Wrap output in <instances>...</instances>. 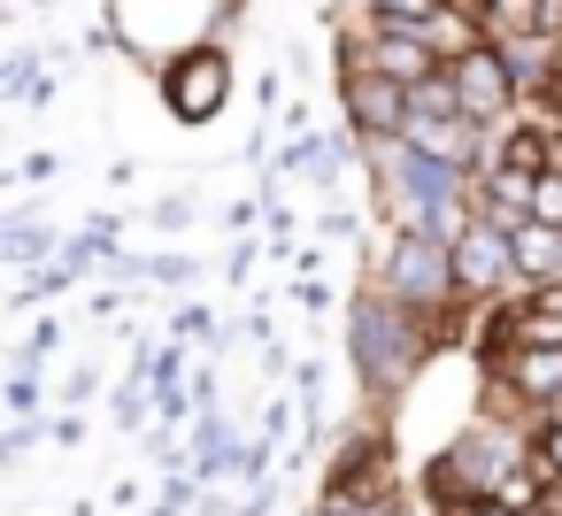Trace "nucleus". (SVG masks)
<instances>
[{
	"label": "nucleus",
	"instance_id": "f8f14e48",
	"mask_svg": "<svg viewBox=\"0 0 562 516\" xmlns=\"http://www.w3.org/2000/svg\"><path fill=\"white\" fill-rule=\"evenodd\" d=\"M554 508H562V485H554Z\"/></svg>",
	"mask_w": 562,
	"mask_h": 516
},
{
	"label": "nucleus",
	"instance_id": "39448f33",
	"mask_svg": "<svg viewBox=\"0 0 562 516\" xmlns=\"http://www.w3.org/2000/svg\"><path fill=\"white\" fill-rule=\"evenodd\" d=\"M347 109H355V124H362L378 147L408 132V86H393V78H378V70H347Z\"/></svg>",
	"mask_w": 562,
	"mask_h": 516
},
{
	"label": "nucleus",
	"instance_id": "423d86ee",
	"mask_svg": "<svg viewBox=\"0 0 562 516\" xmlns=\"http://www.w3.org/2000/svg\"><path fill=\"white\" fill-rule=\"evenodd\" d=\"M224 86H232L224 55H216V47H193V55L170 70V109H178V116H216Z\"/></svg>",
	"mask_w": 562,
	"mask_h": 516
},
{
	"label": "nucleus",
	"instance_id": "9b49d317",
	"mask_svg": "<svg viewBox=\"0 0 562 516\" xmlns=\"http://www.w3.org/2000/svg\"><path fill=\"white\" fill-rule=\"evenodd\" d=\"M554 116H562V78H554Z\"/></svg>",
	"mask_w": 562,
	"mask_h": 516
},
{
	"label": "nucleus",
	"instance_id": "1a4fd4ad",
	"mask_svg": "<svg viewBox=\"0 0 562 516\" xmlns=\"http://www.w3.org/2000/svg\"><path fill=\"white\" fill-rule=\"evenodd\" d=\"M9 408H16V424H32V416H40V378H32V370H16V385H9Z\"/></svg>",
	"mask_w": 562,
	"mask_h": 516
},
{
	"label": "nucleus",
	"instance_id": "0eeeda50",
	"mask_svg": "<svg viewBox=\"0 0 562 516\" xmlns=\"http://www.w3.org/2000/svg\"><path fill=\"white\" fill-rule=\"evenodd\" d=\"M524 439H531V462L547 470V485H562V416H524Z\"/></svg>",
	"mask_w": 562,
	"mask_h": 516
},
{
	"label": "nucleus",
	"instance_id": "6e6552de",
	"mask_svg": "<svg viewBox=\"0 0 562 516\" xmlns=\"http://www.w3.org/2000/svg\"><path fill=\"white\" fill-rule=\"evenodd\" d=\"M493 40H516V32H539V0H493V16H485Z\"/></svg>",
	"mask_w": 562,
	"mask_h": 516
},
{
	"label": "nucleus",
	"instance_id": "20e7f679",
	"mask_svg": "<svg viewBox=\"0 0 562 516\" xmlns=\"http://www.w3.org/2000/svg\"><path fill=\"white\" fill-rule=\"evenodd\" d=\"M447 78H454V101H462V116L477 124V132H493L508 109H516V93H524V78H516V63L485 40L477 55H462V63H447Z\"/></svg>",
	"mask_w": 562,
	"mask_h": 516
},
{
	"label": "nucleus",
	"instance_id": "9d476101",
	"mask_svg": "<svg viewBox=\"0 0 562 516\" xmlns=\"http://www.w3.org/2000/svg\"><path fill=\"white\" fill-rule=\"evenodd\" d=\"M531 516H562V508H554V501H547V508H531Z\"/></svg>",
	"mask_w": 562,
	"mask_h": 516
},
{
	"label": "nucleus",
	"instance_id": "f257e3e1",
	"mask_svg": "<svg viewBox=\"0 0 562 516\" xmlns=\"http://www.w3.org/2000/svg\"><path fill=\"white\" fill-rule=\"evenodd\" d=\"M447 324H454V316H424V309H401L385 285H362V293H355V324H347L362 393H370V401H401Z\"/></svg>",
	"mask_w": 562,
	"mask_h": 516
},
{
	"label": "nucleus",
	"instance_id": "f03ea898",
	"mask_svg": "<svg viewBox=\"0 0 562 516\" xmlns=\"http://www.w3.org/2000/svg\"><path fill=\"white\" fill-rule=\"evenodd\" d=\"M378 285H385L401 309L454 316V309H462V285H454V239H447V232H431V224H416V232H393Z\"/></svg>",
	"mask_w": 562,
	"mask_h": 516
},
{
	"label": "nucleus",
	"instance_id": "7ed1b4c3",
	"mask_svg": "<svg viewBox=\"0 0 562 516\" xmlns=\"http://www.w3.org/2000/svg\"><path fill=\"white\" fill-rule=\"evenodd\" d=\"M454 285H462V301H470V309H477V301H508V293H524L516 232H508V224H493V216H470V224L454 232Z\"/></svg>",
	"mask_w": 562,
	"mask_h": 516
}]
</instances>
